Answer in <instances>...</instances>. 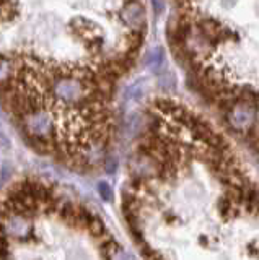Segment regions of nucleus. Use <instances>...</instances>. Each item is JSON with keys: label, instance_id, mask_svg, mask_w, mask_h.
Returning <instances> with one entry per match:
<instances>
[{"label": "nucleus", "instance_id": "nucleus-1", "mask_svg": "<svg viewBox=\"0 0 259 260\" xmlns=\"http://www.w3.org/2000/svg\"><path fill=\"white\" fill-rule=\"evenodd\" d=\"M254 116L256 114H254L253 108L238 104V106H235V108L232 109V112L228 114V120L235 128L243 130V128H248L251 124H253Z\"/></svg>", "mask_w": 259, "mask_h": 260}, {"label": "nucleus", "instance_id": "nucleus-2", "mask_svg": "<svg viewBox=\"0 0 259 260\" xmlns=\"http://www.w3.org/2000/svg\"><path fill=\"white\" fill-rule=\"evenodd\" d=\"M28 221L25 218L15 216L12 219H5V231L13 238H23L28 233Z\"/></svg>", "mask_w": 259, "mask_h": 260}, {"label": "nucleus", "instance_id": "nucleus-4", "mask_svg": "<svg viewBox=\"0 0 259 260\" xmlns=\"http://www.w3.org/2000/svg\"><path fill=\"white\" fill-rule=\"evenodd\" d=\"M111 260H134V257L131 254H127L126 250H118Z\"/></svg>", "mask_w": 259, "mask_h": 260}, {"label": "nucleus", "instance_id": "nucleus-3", "mask_svg": "<svg viewBox=\"0 0 259 260\" xmlns=\"http://www.w3.org/2000/svg\"><path fill=\"white\" fill-rule=\"evenodd\" d=\"M98 190H100V195H101V199L103 200H111L112 197V192H111V187L106 184V182H100L98 184Z\"/></svg>", "mask_w": 259, "mask_h": 260}]
</instances>
